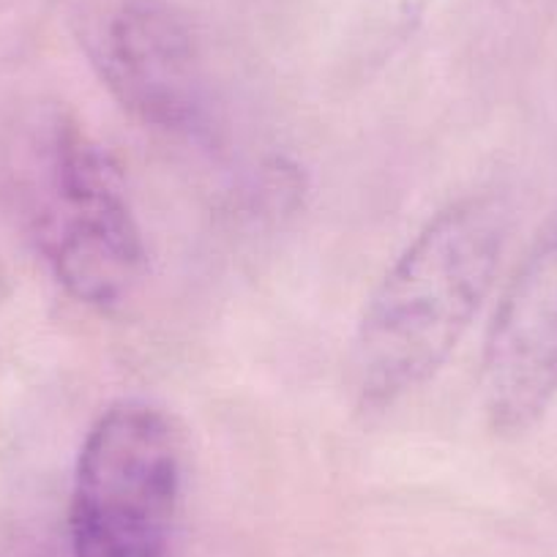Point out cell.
Wrapping results in <instances>:
<instances>
[{
	"label": "cell",
	"instance_id": "obj_1",
	"mask_svg": "<svg viewBox=\"0 0 557 557\" xmlns=\"http://www.w3.org/2000/svg\"><path fill=\"white\" fill-rule=\"evenodd\" d=\"M506 246V213L468 197L437 213L372 293L352 345L356 394L383 410L432 380L484 304Z\"/></svg>",
	"mask_w": 557,
	"mask_h": 557
},
{
	"label": "cell",
	"instance_id": "obj_2",
	"mask_svg": "<svg viewBox=\"0 0 557 557\" xmlns=\"http://www.w3.org/2000/svg\"><path fill=\"white\" fill-rule=\"evenodd\" d=\"M184 503V443L168 412L128 399L107 407L74 470L72 557H173Z\"/></svg>",
	"mask_w": 557,
	"mask_h": 557
},
{
	"label": "cell",
	"instance_id": "obj_3",
	"mask_svg": "<svg viewBox=\"0 0 557 557\" xmlns=\"http://www.w3.org/2000/svg\"><path fill=\"white\" fill-rule=\"evenodd\" d=\"M45 164L39 233L55 278L79 304L117 307L146 278L148 249L115 168L66 117L52 123Z\"/></svg>",
	"mask_w": 557,
	"mask_h": 557
},
{
	"label": "cell",
	"instance_id": "obj_4",
	"mask_svg": "<svg viewBox=\"0 0 557 557\" xmlns=\"http://www.w3.org/2000/svg\"><path fill=\"white\" fill-rule=\"evenodd\" d=\"M74 36L107 94L139 123L191 132L206 110V66L170 0H74Z\"/></svg>",
	"mask_w": 557,
	"mask_h": 557
},
{
	"label": "cell",
	"instance_id": "obj_5",
	"mask_svg": "<svg viewBox=\"0 0 557 557\" xmlns=\"http://www.w3.org/2000/svg\"><path fill=\"white\" fill-rule=\"evenodd\" d=\"M557 399V230L519 268L495 312L481 361L490 426L519 435Z\"/></svg>",
	"mask_w": 557,
	"mask_h": 557
},
{
	"label": "cell",
	"instance_id": "obj_6",
	"mask_svg": "<svg viewBox=\"0 0 557 557\" xmlns=\"http://www.w3.org/2000/svg\"><path fill=\"white\" fill-rule=\"evenodd\" d=\"M430 0H369L361 30V61H385L416 30Z\"/></svg>",
	"mask_w": 557,
	"mask_h": 557
}]
</instances>
